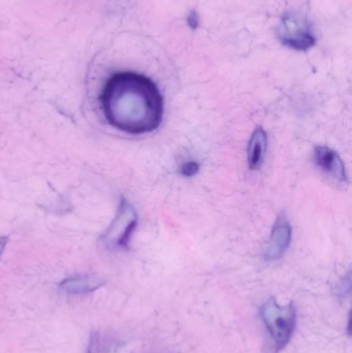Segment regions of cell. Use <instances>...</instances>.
I'll return each instance as SVG.
<instances>
[{"label": "cell", "instance_id": "cell-1", "mask_svg": "<svg viewBox=\"0 0 352 353\" xmlns=\"http://www.w3.org/2000/svg\"><path fill=\"white\" fill-rule=\"evenodd\" d=\"M99 101L107 123L126 134H149L163 121V97L158 87L138 72L112 74L101 90Z\"/></svg>", "mask_w": 352, "mask_h": 353}, {"label": "cell", "instance_id": "cell-2", "mask_svg": "<svg viewBox=\"0 0 352 353\" xmlns=\"http://www.w3.org/2000/svg\"><path fill=\"white\" fill-rule=\"evenodd\" d=\"M260 319L268 336L269 353L282 352L293 338L297 325V310L293 304L281 306L274 298L260 308Z\"/></svg>", "mask_w": 352, "mask_h": 353}, {"label": "cell", "instance_id": "cell-3", "mask_svg": "<svg viewBox=\"0 0 352 353\" xmlns=\"http://www.w3.org/2000/svg\"><path fill=\"white\" fill-rule=\"evenodd\" d=\"M277 35L282 45L296 51H307L316 43V37L309 21L296 12H287L283 16Z\"/></svg>", "mask_w": 352, "mask_h": 353}, {"label": "cell", "instance_id": "cell-4", "mask_svg": "<svg viewBox=\"0 0 352 353\" xmlns=\"http://www.w3.org/2000/svg\"><path fill=\"white\" fill-rule=\"evenodd\" d=\"M138 224V215L134 205L122 197L117 215L101 236L103 245L109 249L126 248L130 236Z\"/></svg>", "mask_w": 352, "mask_h": 353}, {"label": "cell", "instance_id": "cell-5", "mask_svg": "<svg viewBox=\"0 0 352 353\" xmlns=\"http://www.w3.org/2000/svg\"><path fill=\"white\" fill-rule=\"evenodd\" d=\"M291 242V226L287 220V216L280 215L277 218L272 234H271L270 242L265 251V257L268 261H275L280 259Z\"/></svg>", "mask_w": 352, "mask_h": 353}, {"label": "cell", "instance_id": "cell-6", "mask_svg": "<svg viewBox=\"0 0 352 353\" xmlns=\"http://www.w3.org/2000/svg\"><path fill=\"white\" fill-rule=\"evenodd\" d=\"M314 159L316 165L329 175L334 176L341 182H345L347 180L344 163L336 151L326 146L316 147L314 151Z\"/></svg>", "mask_w": 352, "mask_h": 353}, {"label": "cell", "instance_id": "cell-7", "mask_svg": "<svg viewBox=\"0 0 352 353\" xmlns=\"http://www.w3.org/2000/svg\"><path fill=\"white\" fill-rule=\"evenodd\" d=\"M268 147V134L262 128L254 130L248 144V165L251 170H258L264 163Z\"/></svg>", "mask_w": 352, "mask_h": 353}, {"label": "cell", "instance_id": "cell-8", "mask_svg": "<svg viewBox=\"0 0 352 353\" xmlns=\"http://www.w3.org/2000/svg\"><path fill=\"white\" fill-rule=\"evenodd\" d=\"M103 285V281L96 276H74L60 283V290L68 294H85L94 292Z\"/></svg>", "mask_w": 352, "mask_h": 353}, {"label": "cell", "instance_id": "cell-9", "mask_svg": "<svg viewBox=\"0 0 352 353\" xmlns=\"http://www.w3.org/2000/svg\"><path fill=\"white\" fill-rule=\"evenodd\" d=\"M88 353H105L103 340L99 334H93L88 346Z\"/></svg>", "mask_w": 352, "mask_h": 353}, {"label": "cell", "instance_id": "cell-10", "mask_svg": "<svg viewBox=\"0 0 352 353\" xmlns=\"http://www.w3.org/2000/svg\"><path fill=\"white\" fill-rule=\"evenodd\" d=\"M200 171V165L196 161H186L181 165V174L184 176H194Z\"/></svg>", "mask_w": 352, "mask_h": 353}, {"label": "cell", "instance_id": "cell-11", "mask_svg": "<svg viewBox=\"0 0 352 353\" xmlns=\"http://www.w3.org/2000/svg\"><path fill=\"white\" fill-rule=\"evenodd\" d=\"M188 26L191 29H196L200 25V17H198V12L196 10H191L187 17Z\"/></svg>", "mask_w": 352, "mask_h": 353}, {"label": "cell", "instance_id": "cell-12", "mask_svg": "<svg viewBox=\"0 0 352 353\" xmlns=\"http://www.w3.org/2000/svg\"><path fill=\"white\" fill-rule=\"evenodd\" d=\"M8 238L6 236H0V257H1L2 253H3L4 248H6V244H8Z\"/></svg>", "mask_w": 352, "mask_h": 353}]
</instances>
